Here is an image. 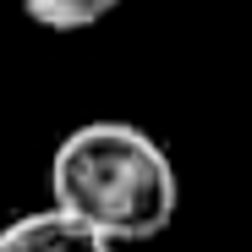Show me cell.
<instances>
[{
	"instance_id": "obj_1",
	"label": "cell",
	"mask_w": 252,
	"mask_h": 252,
	"mask_svg": "<svg viewBox=\"0 0 252 252\" xmlns=\"http://www.w3.org/2000/svg\"><path fill=\"white\" fill-rule=\"evenodd\" d=\"M176 164L126 121H88L50 159V203L88 220L110 241H154L176 220Z\"/></svg>"
},
{
	"instance_id": "obj_2",
	"label": "cell",
	"mask_w": 252,
	"mask_h": 252,
	"mask_svg": "<svg viewBox=\"0 0 252 252\" xmlns=\"http://www.w3.org/2000/svg\"><path fill=\"white\" fill-rule=\"evenodd\" d=\"M0 252H115V241L66 208H44L0 230Z\"/></svg>"
},
{
	"instance_id": "obj_3",
	"label": "cell",
	"mask_w": 252,
	"mask_h": 252,
	"mask_svg": "<svg viewBox=\"0 0 252 252\" xmlns=\"http://www.w3.org/2000/svg\"><path fill=\"white\" fill-rule=\"evenodd\" d=\"M115 6H121V0H22V11H28L38 28H50V33L94 28V22H104Z\"/></svg>"
}]
</instances>
